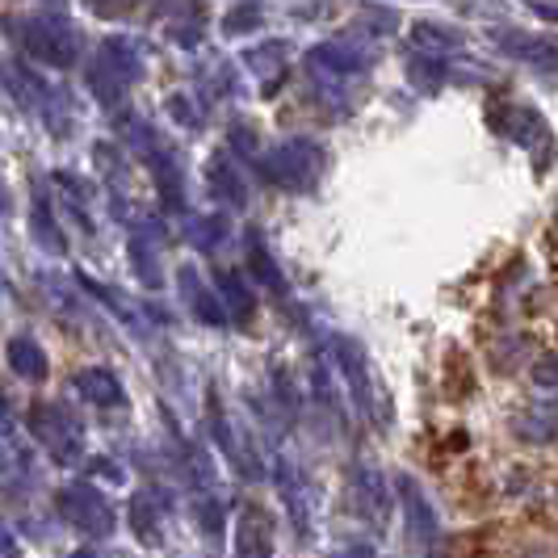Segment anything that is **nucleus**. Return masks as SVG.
<instances>
[{
	"label": "nucleus",
	"instance_id": "obj_1",
	"mask_svg": "<svg viewBox=\"0 0 558 558\" xmlns=\"http://www.w3.org/2000/svg\"><path fill=\"white\" fill-rule=\"evenodd\" d=\"M4 29L22 43V51L43 59L47 68H72L81 56V29L59 13H38V17H13Z\"/></svg>",
	"mask_w": 558,
	"mask_h": 558
},
{
	"label": "nucleus",
	"instance_id": "obj_2",
	"mask_svg": "<svg viewBox=\"0 0 558 558\" xmlns=\"http://www.w3.org/2000/svg\"><path fill=\"white\" fill-rule=\"evenodd\" d=\"M26 424L56 466H76L84 458V424L63 403H29Z\"/></svg>",
	"mask_w": 558,
	"mask_h": 558
},
{
	"label": "nucleus",
	"instance_id": "obj_3",
	"mask_svg": "<svg viewBox=\"0 0 558 558\" xmlns=\"http://www.w3.org/2000/svg\"><path fill=\"white\" fill-rule=\"evenodd\" d=\"M56 508L72 530H81L84 537H93V542H106V537H113V530H118V517H113L106 492L93 487V483H84V478L59 487Z\"/></svg>",
	"mask_w": 558,
	"mask_h": 558
},
{
	"label": "nucleus",
	"instance_id": "obj_4",
	"mask_svg": "<svg viewBox=\"0 0 558 558\" xmlns=\"http://www.w3.org/2000/svg\"><path fill=\"white\" fill-rule=\"evenodd\" d=\"M349 500H353V512L362 517L369 530H383L387 517H391V487H387V475L369 462H357L353 475H349Z\"/></svg>",
	"mask_w": 558,
	"mask_h": 558
},
{
	"label": "nucleus",
	"instance_id": "obj_5",
	"mask_svg": "<svg viewBox=\"0 0 558 558\" xmlns=\"http://www.w3.org/2000/svg\"><path fill=\"white\" fill-rule=\"evenodd\" d=\"M395 496H399V508H403V517H408V533H412V542L433 546V542L441 537V517H437L433 500L424 496V487H420L412 475H399L395 478Z\"/></svg>",
	"mask_w": 558,
	"mask_h": 558
},
{
	"label": "nucleus",
	"instance_id": "obj_6",
	"mask_svg": "<svg viewBox=\"0 0 558 558\" xmlns=\"http://www.w3.org/2000/svg\"><path fill=\"white\" fill-rule=\"evenodd\" d=\"M332 353H336L340 374H344V383H349V395H353L357 412H362L365 420H374V378H369V362H365L362 344L349 340V336H336Z\"/></svg>",
	"mask_w": 558,
	"mask_h": 558
},
{
	"label": "nucleus",
	"instance_id": "obj_7",
	"mask_svg": "<svg viewBox=\"0 0 558 558\" xmlns=\"http://www.w3.org/2000/svg\"><path fill=\"white\" fill-rule=\"evenodd\" d=\"M274 483H278V496H281V504H286V517H290L294 533H299V537H307V530H311L307 478H303V471H299V466H294L286 453H278V458H274Z\"/></svg>",
	"mask_w": 558,
	"mask_h": 558
},
{
	"label": "nucleus",
	"instance_id": "obj_8",
	"mask_svg": "<svg viewBox=\"0 0 558 558\" xmlns=\"http://www.w3.org/2000/svg\"><path fill=\"white\" fill-rule=\"evenodd\" d=\"M160 504H168V496L160 487H147V492H135L131 496V508H126V521H131V533L140 537L147 550H160L165 546V525H160Z\"/></svg>",
	"mask_w": 558,
	"mask_h": 558
},
{
	"label": "nucleus",
	"instance_id": "obj_9",
	"mask_svg": "<svg viewBox=\"0 0 558 558\" xmlns=\"http://www.w3.org/2000/svg\"><path fill=\"white\" fill-rule=\"evenodd\" d=\"M235 558H274V521L260 504H244V512H240Z\"/></svg>",
	"mask_w": 558,
	"mask_h": 558
},
{
	"label": "nucleus",
	"instance_id": "obj_10",
	"mask_svg": "<svg viewBox=\"0 0 558 558\" xmlns=\"http://www.w3.org/2000/svg\"><path fill=\"white\" fill-rule=\"evenodd\" d=\"M177 286H181V299H185V307L194 311L197 324H210V328H223L227 324V307L219 294H210V286L197 278L194 265H181L177 269Z\"/></svg>",
	"mask_w": 558,
	"mask_h": 558
},
{
	"label": "nucleus",
	"instance_id": "obj_11",
	"mask_svg": "<svg viewBox=\"0 0 558 558\" xmlns=\"http://www.w3.org/2000/svg\"><path fill=\"white\" fill-rule=\"evenodd\" d=\"M319 165V151L311 143H286L265 160V177L274 185H299V177H311Z\"/></svg>",
	"mask_w": 558,
	"mask_h": 558
},
{
	"label": "nucleus",
	"instance_id": "obj_12",
	"mask_svg": "<svg viewBox=\"0 0 558 558\" xmlns=\"http://www.w3.org/2000/svg\"><path fill=\"white\" fill-rule=\"evenodd\" d=\"M97 68L110 72L113 81H122L126 88L143 76V51L135 38H106L101 43V56H97Z\"/></svg>",
	"mask_w": 558,
	"mask_h": 558
},
{
	"label": "nucleus",
	"instance_id": "obj_13",
	"mask_svg": "<svg viewBox=\"0 0 558 558\" xmlns=\"http://www.w3.org/2000/svg\"><path fill=\"white\" fill-rule=\"evenodd\" d=\"M72 387L81 399H88L93 408H126V387L118 383V374L101 369V365H88L72 378Z\"/></svg>",
	"mask_w": 558,
	"mask_h": 558
},
{
	"label": "nucleus",
	"instance_id": "obj_14",
	"mask_svg": "<svg viewBox=\"0 0 558 558\" xmlns=\"http://www.w3.org/2000/svg\"><path fill=\"white\" fill-rule=\"evenodd\" d=\"M4 362L9 369L17 374V378H26V383H43L47 378V353H43V344L38 340H29V336H13L9 344H4Z\"/></svg>",
	"mask_w": 558,
	"mask_h": 558
},
{
	"label": "nucleus",
	"instance_id": "obj_15",
	"mask_svg": "<svg viewBox=\"0 0 558 558\" xmlns=\"http://www.w3.org/2000/svg\"><path fill=\"white\" fill-rule=\"evenodd\" d=\"M181 441V437H177ZM181 471L190 478V487H194L197 496H215V487H219V478H215V462H210V453L194 441H181Z\"/></svg>",
	"mask_w": 558,
	"mask_h": 558
},
{
	"label": "nucleus",
	"instance_id": "obj_16",
	"mask_svg": "<svg viewBox=\"0 0 558 558\" xmlns=\"http://www.w3.org/2000/svg\"><path fill=\"white\" fill-rule=\"evenodd\" d=\"M215 281H219V299H223V307H227V319H235V324H252V315H256V299H252V290L244 286V278H240L235 269H223Z\"/></svg>",
	"mask_w": 558,
	"mask_h": 558
},
{
	"label": "nucleus",
	"instance_id": "obj_17",
	"mask_svg": "<svg viewBox=\"0 0 558 558\" xmlns=\"http://www.w3.org/2000/svg\"><path fill=\"white\" fill-rule=\"evenodd\" d=\"M76 281H81V286L88 290V294H93V299H101L106 307H113V315H118V319H122L126 328H135V332H140V315H135V303H131V299H122L118 290H110V286H101V281L88 278V274H76Z\"/></svg>",
	"mask_w": 558,
	"mask_h": 558
},
{
	"label": "nucleus",
	"instance_id": "obj_18",
	"mask_svg": "<svg viewBox=\"0 0 558 558\" xmlns=\"http://www.w3.org/2000/svg\"><path fill=\"white\" fill-rule=\"evenodd\" d=\"M131 265H135V274L143 278V286H151V290H160V286H165L160 256H156V244H151L147 235H135V240H131Z\"/></svg>",
	"mask_w": 558,
	"mask_h": 558
},
{
	"label": "nucleus",
	"instance_id": "obj_19",
	"mask_svg": "<svg viewBox=\"0 0 558 558\" xmlns=\"http://www.w3.org/2000/svg\"><path fill=\"white\" fill-rule=\"evenodd\" d=\"M206 177H210V194L227 202V206H244V181L235 177V168H227V160H210L206 165Z\"/></svg>",
	"mask_w": 558,
	"mask_h": 558
},
{
	"label": "nucleus",
	"instance_id": "obj_20",
	"mask_svg": "<svg viewBox=\"0 0 558 558\" xmlns=\"http://www.w3.org/2000/svg\"><path fill=\"white\" fill-rule=\"evenodd\" d=\"M248 269H252V278L260 281L265 290H274V294H286V278H281V269L274 265V256H269V248L252 235V244H248Z\"/></svg>",
	"mask_w": 558,
	"mask_h": 558
},
{
	"label": "nucleus",
	"instance_id": "obj_21",
	"mask_svg": "<svg viewBox=\"0 0 558 558\" xmlns=\"http://www.w3.org/2000/svg\"><path fill=\"white\" fill-rule=\"evenodd\" d=\"M223 235H227L223 215H215V219H194V223H190V244H194L197 252L219 248V240H223Z\"/></svg>",
	"mask_w": 558,
	"mask_h": 558
},
{
	"label": "nucleus",
	"instance_id": "obj_22",
	"mask_svg": "<svg viewBox=\"0 0 558 558\" xmlns=\"http://www.w3.org/2000/svg\"><path fill=\"white\" fill-rule=\"evenodd\" d=\"M194 517H197V530L215 537V533L223 530V500L219 496H194Z\"/></svg>",
	"mask_w": 558,
	"mask_h": 558
},
{
	"label": "nucleus",
	"instance_id": "obj_23",
	"mask_svg": "<svg viewBox=\"0 0 558 558\" xmlns=\"http://www.w3.org/2000/svg\"><path fill=\"white\" fill-rule=\"evenodd\" d=\"M34 235H38L51 252H63V235H59V227H56V219H51V210H47V202L34 206Z\"/></svg>",
	"mask_w": 558,
	"mask_h": 558
},
{
	"label": "nucleus",
	"instance_id": "obj_24",
	"mask_svg": "<svg viewBox=\"0 0 558 558\" xmlns=\"http://www.w3.org/2000/svg\"><path fill=\"white\" fill-rule=\"evenodd\" d=\"M88 475H93V478H110L113 487H122V483H126V471H122V462H113V458H93V462H88Z\"/></svg>",
	"mask_w": 558,
	"mask_h": 558
},
{
	"label": "nucleus",
	"instance_id": "obj_25",
	"mask_svg": "<svg viewBox=\"0 0 558 558\" xmlns=\"http://www.w3.org/2000/svg\"><path fill=\"white\" fill-rule=\"evenodd\" d=\"M0 558H22V546L9 530V521H0Z\"/></svg>",
	"mask_w": 558,
	"mask_h": 558
},
{
	"label": "nucleus",
	"instance_id": "obj_26",
	"mask_svg": "<svg viewBox=\"0 0 558 558\" xmlns=\"http://www.w3.org/2000/svg\"><path fill=\"white\" fill-rule=\"evenodd\" d=\"M256 26H260V17H256V13H231V17L223 22L227 34H240V29H256Z\"/></svg>",
	"mask_w": 558,
	"mask_h": 558
},
{
	"label": "nucleus",
	"instance_id": "obj_27",
	"mask_svg": "<svg viewBox=\"0 0 558 558\" xmlns=\"http://www.w3.org/2000/svg\"><path fill=\"white\" fill-rule=\"evenodd\" d=\"M168 110H172V118H181L185 126H197V113L190 110V101H185V97H168Z\"/></svg>",
	"mask_w": 558,
	"mask_h": 558
},
{
	"label": "nucleus",
	"instance_id": "obj_28",
	"mask_svg": "<svg viewBox=\"0 0 558 558\" xmlns=\"http://www.w3.org/2000/svg\"><path fill=\"white\" fill-rule=\"evenodd\" d=\"M97 13H126L131 4H140V0H88Z\"/></svg>",
	"mask_w": 558,
	"mask_h": 558
},
{
	"label": "nucleus",
	"instance_id": "obj_29",
	"mask_svg": "<svg viewBox=\"0 0 558 558\" xmlns=\"http://www.w3.org/2000/svg\"><path fill=\"white\" fill-rule=\"evenodd\" d=\"M336 558H378V555H374V546L357 542V546H344V550H336Z\"/></svg>",
	"mask_w": 558,
	"mask_h": 558
},
{
	"label": "nucleus",
	"instance_id": "obj_30",
	"mask_svg": "<svg viewBox=\"0 0 558 558\" xmlns=\"http://www.w3.org/2000/svg\"><path fill=\"white\" fill-rule=\"evenodd\" d=\"M13 433V416H9V408H4V399H0V437H9Z\"/></svg>",
	"mask_w": 558,
	"mask_h": 558
},
{
	"label": "nucleus",
	"instance_id": "obj_31",
	"mask_svg": "<svg viewBox=\"0 0 558 558\" xmlns=\"http://www.w3.org/2000/svg\"><path fill=\"white\" fill-rule=\"evenodd\" d=\"M63 558H97L93 550H72V555H63Z\"/></svg>",
	"mask_w": 558,
	"mask_h": 558
},
{
	"label": "nucleus",
	"instance_id": "obj_32",
	"mask_svg": "<svg viewBox=\"0 0 558 558\" xmlns=\"http://www.w3.org/2000/svg\"><path fill=\"white\" fill-rule=\"evenodd\" d=\"M4 206H9V194H4V190H0V210H4Z\"/></svg>",
	"mask_w": 558,
	"mask_h": 558
}]
</instances>
